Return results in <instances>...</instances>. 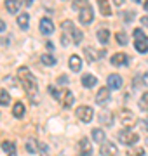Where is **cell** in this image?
Returning a JSON list of instances; mask_svg holds the SVG:
<instances>
[{
	"instance_id": "7a4b0ae2",
	"label": "cell",
	"mask_w": 148,
	"mask_h": 156,
	"mask_svg": "<svg viewBox=\"0 0 148 156\" xmlns=\"http://www.w3.org/2000/svg\"><path fill=\"white\" fill-rule=\"evenodd\" d=\"M117 137H119V140L125 146H134V144H138V140H139V135H138L131 127H125L124 130H120L119 134H117Z\"/></svg>"
},
{
	"instance_id": "5bb4252c",
	"label": "cell",
	"mask_w": 148,
	"mask_h": 156,
	"mask_svg": "<svg viewBox=\"0 0 148 156\" xmlns=\"http://www.w3.org/2000/svg\"><path fill=\"white\" fill-rule=\"evenodd\" d=\"M98 120H99V123H101L103 127H112L113 125V115L110 111H101Z\"/></svg>"
},
{
	"instance_id": "7bdbcfd3",
	"label": "cell",
	"mask_w": 148,
	"mask_h": 156,
	"mask_svg": "<svg viewBox=\"0 0 148 156\" xmlns=\"http://www.w3.org/2000/svg\"><path fill=\"white\" fill-rule=\"evenodd\" d=\"M143 7H145V11L148 12V0H146V2H145V5H143Z\"/></svg>"
},
{
	"instance_id": "52a82bcc",
	"label": "cell",
	"mask_w": 148,
	"mask_h": 156,
	"mask_svg": "<svg viewBox=\"0 0 148 156\" xmlns=\"http://www.w3.org/2000/svg\"><path fill=\"white\" fill-rule=\"evenodd\" d=\"M120 122H122L124 127H132L138 120H136V116H134V113L132 111H129V109H122V111H120Z\"/></svg>"
},
{
	"instance_id": "60d3db41",
	"label": "cell",
	"mask_w": 148,
	"mask_h": 156,
	"mask_svg": "<svg viewBox=\"0 0 148 156\" xmlns=\"http://www.w3.org/2000/svg\"><path fill=\"white\" fill-rule=\"evenodd\" d=\"M4 30H6V23L0 19V31H4Z\"/></svg>"
},
{
	"instance_id": "e575fe53",
	"label": "cell",
	"mask_w": 148,
	"mask_h": 156,
	"mask_svg": "<svg viewBox=\"0 0 148 156\" xmlns=\"http://www.w3.org/2000/svg\"><path fill=\"white\" fill-rule=\"evenodd\" d=\"M132 16H134V14H132V12H125V14H124V17H125L124 21H127V23H129V21H132V19H131Z\"/></svg>"
},
{
	"instance_id": "6da1fadb",
	"label": "cell",
	"mask_w": 148,
	"mask_h": 156,
	"mask_svg": "<svg viewBox=\"0 0 148 156\" xmlns=\"http://www.w3.org/2000/svg\"><path fill=\"white\" fill-rule=\"evenodd\" d=\"M17 76L21 80V83H23L28 99L31 101L33 104H37V102H39V82H37L35 75H31V71H30L26 66H21L17 69Z\"/></svg>"
},
{
	"instance_id": "2e32d148",
	"label": "cell",
	"mask_w": 148,
	"mask_h": 156,
	"mask_svg": "<svg viewBox=\"0 0 148 156\" xmlns=\"http://www.w3.org/2000/svg\"><path fill=\"white\" fill-rule=\"evenodd\" d=\"M24 149L28 151L30 154H35V153H39V151H40V142L30 137V139L26 140V144H24Z\"/></svg>"
},
{
	"instance_id": "f546056e",
	"label": "cell",
	"mask_w": 148,
	"mask_h": 156,
	"mask_svg": "<svg viewBox=\"0 0 148 156\" xmlns=\"http://www.w3.org/2000/svg\"><path fill=\"white\" fill-rule=\"evenodd\" d=\"M86 56H87V61L94 62V61L98 59V57L101 56V54H96V52H92V49H91V47H86Z\"/></svg>"
},
{
	"instance_id": "f6af8a7d",
	"label": "cell",
	"mask_w": 148,
	"mask_h": 156,
	"mask_svg": "<svg viewBox=\"0 0 148 156\" xmlns=\"http://www.w3.org/2000/svg\"><path fill=\"white\" fill-rule=\"evenodd\" d=\"M9 156H16V153H9Z\"/></svg>"
},
{
	"instance_id": "44dd1931",
	"label": "cell",
	"mask_w": 148,
	"mask_h": 156,
	"mask_svg": "<svg viewBox=\"0 0 148 156\" xmlns=\"http://www.w3.org/2000/svg\"><path fill=\"white\" fill-rule=\"evenodd\" d=\"M98 5H99V11H101L103 16H112V9L108 5V0H98Z\"/></svg>"
},
{
	"instance_id": "9c48e42d",
	"label": "cell",
	"mask_w": 148,
	"mask_h": 156,
	"mask_svg": "<svg viewBox=\"0 0 148 156\" xmlns=\"http://www.w3.org/2000/svg\"><path fill=\"white\" fill-rule=\"evenodd\" d=\"M110 62L113 66H127L129 64V56L125 52H117V54H113L110 57Z\"/></svg>"
},
{
	"instance_id": "e0dca14e",
	"label": "cell",
	"mask_w": 148,
	"mask_h": 156,
	"mask_svg": "<svg viewBox=\"0 0 148 156\" xmlns=\"http://www.w3.org/2000/svg\"><path fill=\"white\" fill-rule=\"evenodd\" d=\"M98 83V78L91 73H87V75H82V85L86 87V89H92L94 85Z\"/></svg>"
},
{
	"instance_id": "d6a6232c",
	"label": "cell",
	"mask_w": 148,
	"mask_h": 156,
	"mask_svg": "<svg viewBox=\"0 0 148 156\" xmlns=\"http://www.w3.org/2000/svg\"><path fill=\"white\" fill-rule=\"evenodd\" d=\"M84 5H87L86 0H73V9H77V11H79V9H82Z\"/></svg>"
},
{
	"instance_id": "ffe728a7",
	"label": "cell",
	"mask_w": 148,
	"mask_h": 156,
	"mask_svg": "<svg viewBox=\"0 0 148 156\" xmlns=\"http://www.w3.org/2000/svg\"><path fill=\"white\" fill-rule=\"evenodd\" d=\"M26 109H24V104L23 102H14V106H12V115L16 118H23Z\"/></svg>"
},
{
	"instance_id": "3957f363",
	"label": "cell",
	"mask_w": 148,
	"mask_h": 156,
	"mask_svg": "<svg viewBox=\"0 0 148 156\" xmlns=\"http://www.w3.org/2000/svg\"><path fill=\"white\" fill-rule=\"evenodd\" d=\"M132 37H134V49H136L138 52H141V54L148 52V37L143 33V30L136 28L132 31Z\"/></svg>"
},
{
	"instance_id": "d590c367",
	"label": "cell",
	"mask_w": 148,
	"mask_h": 156,
	"mask_svg": "<svg viewBox=\"0 0 148 156\" xmlns=\"http://www.w3.org/2000/svg\"><path fill=\"white\" fill-rule=\"evenodd\" d=\"M143 83H145V87H148V71L143 75Z\"/></svg>"
},
{
	"instance_id": "ee69618b",
	"label": "cell",
	"mask_w": 148,
	"mask_h": 156,
	"mask_svg": "<svg viewBox=\"0 0 148 156\" xmlns=\"http://www.w3.org/2000/svg\"><path fill=\"white\" fill-rule=\"evenodd\" d=\"M132 2H136V4H141V2H145V0H132Z\"/></svg>"
},
{
	"instance_id": "836d02e7",
	"label": "cell",
	"mask_w": 148,
	"mask_h": 156,
	"mask_svg": "<svg viewBox=\"0 0 148 156\" xmlns=\"http://www.w3.org/2000/svg\"><path fill=\"white\" fill-rule=\"evenodd\" d=\"M139 123V127H141L143 132H148V122H138Z\"/></svg>"
},
{
	"instance_id": "f1b7e54d",
	"label": "cell",
	"mask_w": 148,
	"mask_h": 156,
	"mask_svg": "<svg viewBox=\"0 0 148 156\" xmlns=\"http://www.w3.org/2000/svg\"><path fill=\"white\" fill-rule=\"evenodd\" d=\"M115 38H117V42H119L120 45H125L127 42H129V37H127L125 31H119V33L115 35Z\"/></svg>"
},
{
	"instance_id": "1f68e13d",
	"label": "cell",
	"mask_w": 148,
	"mask_h": 156,
	"mask_svg": "<svg viewBox=\"0 0 148 156\" xmlns=\"http://www.w3.org/2000/svg\"><path fill=\"white\" fill-rule=\"evenodd\" d=\"M49 94H51L54 99H57V101L61 99V92H59L57 87H54V85H49Z\"/></svg>"
},
{
	"instance_id": "d6986e66",
	"label": "cell",
	"mask_w": 148,
	"mask_h": 156,
	"mask_svg": "<svg viewBox=\"0 0 148 156\" xmlns=\"http://www.w3.org/2000/svg\"><path fill=\"white\" fill-rule=\"evenodd\" d=\"M92 139H94V142H98V144H101V142H105L106 140V135H105V130H101V128H92Z\"/></svg>"
},
{
	"instance_id": "ab89813d",
	"label": "cell",
	"mask_w": 148,
	"mask_h": 156,
	"mask_svg": "<svg viewBox=\"0 0 148 156\" xmlns=\"http://www.w3.org/2000/svg\"><path fill=\"white\" fill-rule=\"evenodd\" d=\"M23 2H24V7H30L33 4V0H23Z\"/></svg>"
},
{
	"instance_id": "7c38bea8",
	"label": "cell",
	"mask_w": 148,
	"mask_h": 156,
	"mask_svg": "<svg viewBox=\"0 0 148 156\" xmlns=\"http://www.w3.org/2000/svg\"><path fill=\"white\" fill-rule=\"evenodd\" d=\"M106 85H108V87H110L112 90H119V89H122V76H120V75H115V73L108 75Z\"/></svg>"
},
{
	"instance_id": "603a6c76",
	"label": "cell",
	"mask_w": 148,
	"mask_h": 156,
	"mask_svg": "<svg viewBox=\"0 0 148 156\" xmlns=\"http://www.w3.org/2000/svg\"><path fill=\"white\" fill-rule=\"evenodd\" d=\"M28 23H30V16L24 12L21 16H17V26L21 30H28Z\"/></svg>"
},
{
	"instance_id": "484cf974",
	"label": "cell",
	"mask_w": 148,
	"mask_h": 156,
	"mask_svg": "<svg viewBox=\"0 0 148 156\" xmlns=\"http://www.w3.org/2000/svg\"><path fill=\"white\" fill-rule=\"evenodd\" d=\"M40 61H42L44 66H54V64H56V59H54V56H51V54H42V56H40Z\"/></svg>"
},
{
	"instance_id": "30bf717a",
	"label": "cell",
	"mask_w": 148,
	"mask_h": 156,
	"mask_svg": "<svg viewBox=\"0 0 148 156\" xmlns=\"http://www.w3.org/2000/svg\"><path fill=\"white\" fill-rule=\"evenodd\" d=\"M39 28H40V33L52 35L54 33V23H52V19H49V17H42V19H40Z\"/></svg>"
},
{
	"instance_id": "ba28073f",
	"label": "cell",
	"mask_w": 148,
	"mask_h": 156,
	"mask_svg": "<svg viewBox=\"0 0 148 156\" xmlns=\"http://www.w3.org/2000/svg\"><path fill=\"white\" fill-rule=\"evenodd\" d=\"M79 154L80 156H91L92 154V144L87 137H82L79 140Z\"/></svg>"
},
{
	"instance_id": "8fae6325",
	"label": "cell",
	"mask_w": 148,
	"mask_h": 156,
	"mask_svg": "<svg viewBox=\"0 0 148 156\" xmlns=\"http://www.w3.org/2000/svg\"><path fill=\"white\" fill-rule=\"evenodd\" d=\"M110 87L106 85V87H101V89L98 90L96 94V104H99V106H103V104H106L110 101Z\"/></svg>"
},
{
	"instance_id": "4dcf8cb0",
	"label": "cell",
	"mask_w": 148,
	"mask_h": 156,
	"mask_svg": "<svg viewBox=\"0 0 148 156\" xmlns=\"http://www.w3.org/2000/svg\"><path fill=\"white\" fill-rule=\"evenodd\" d=\"M139 109L143 111H148V92L141 95V99H139Z\"/></svg>"
},
{
	"instance_id": "f35d334b",
	"label": "cell",
	"mask_w": 148,
	"mask_h": 156,
	"mask_svg": "<svg viewBox=\"0 0 148 156\" xmlns=\"http://www.w3.org/2000/svg\"><path fill=\"white\" fill-rule=\"evenodd\" d=\"M113 4H115V5H120V7H122V5H124V0H113Z\"/></svg>"
},
{
	"instance_id": "8d00e7d4",
	"label": "cell",
	"mask_w": 148,
	"mask_h": 156,
	"mask_svg": "<svg viewBox=\"0 0 148 156\" xmlns=\"http://www.w3.org/2000/svg\"><path fill=\"white\" fill-rule=\"evenodd\" d=\"M141 24H143V26H148V16H143L141 17Z\"/></svg>"
},
{
	"instance_id": "7402d4cb",
	"label": "cell",
	"mask_w": 148,
	"mask_h": 156,
	"mask_svg": "<svg viewBox=\"0 0 148 156\" xmlns=\"http://www.w3.org/2000/svg\"><path fill=\"white\" fill-rule=\"evenodd\" d=\"M98 40H99V42H101L103 45H106L110 42V31L108 30H105V28H101L99 30V31H98Z\"/></svg>"
},
{
	"instance_id": "5b68a950",
	"label": "cell",
	"mask_w": 148,
	"mask_h": 156,
	"mask_svg": "<svg viewBox=\"0 0 148 156\" xmlns=\"http://www.w3.org/2000/svg\"><path fill=\"white\" fill-rule=\"evenodd\" d=\"M79 19H80V23L82 24H91L92 23V19H94V12H92V7L91 5H84L82 9H80V12H79Z\"/></svg>"
},
{
	"instance_id": "4316f807",
	"label": "cell",
	"mask_w": 148,
	"mask_h": 156,
	"mask_svg": "<svg viewBox=\"0 0 148 156\" xmlns=\"http://www.w3.org/2000/svg\"><path fill=\"white\" fill-rule=\"evenodd\" d=\"M82 38H84V35H82V31H79L77 28H73V30H72V44L80 45Z\"/></svg>"
},
{
	"instance_id": "4fadbf2b",
	"label": "cell",
	"mask_w": 148,
	"mask_h": 156,
	"mask_svg": "<svg viewBox=\"0 0 148 156\" xmlns=\"http://www.w3.org/2000/svg\"><path fill=\"white\" fill-rule=\"evenodd\" d=\"M61 104H63V108H66V109H68V108H72L73 106V102H75V97H73V94H72V92H70L68 89H65L61 92Z\"/></svg>"
},
{
	"instance_id": "b9f144b4",
	"label": "cell",
	"mask_w": 148,
	"mask_h": 156,
	"mask_svg": "<svg viewBox=\"0 0 148 156\" xmlns=\"http://www.w3.org/2000/svg\"><path fill=\"white\" fill-rule=\"evenodd\" d=\"M46 47H47V49H49V50H52V49H54V45H52L51 42H47V44H46Z\"/></svg>"
},
{
	"instance_id": "277c9868",
	"label": "cell",
	"mask_w": 148,
	"mask_h": 156,
	"mask_svg": "<svg viewBox=\"0 0 148 156\" xmlns=\"http://www.w3.org/2000/svg\"><path fill=\"white\" fill-rule=\"evenodd\" d=\"M75 116L79 118L80 122L89 123V122H92V118H94V111H92V108H89V106H80V108L75 109Z\"/></svg>"
},
{
	"instance_id": "d4e9b609",
	"label": "cell",
	"mask_w": 148,
	"mask_h": 156,
	"mask_svg": "<svg viewBox=\"0 0 148 156\" xmlns=\"http://www.w3.org/2000/svg\"><path fill=\"white\" fill-rule=\"evenodd\" d=\"M145 154V151H143V147L141 146H131V147H129V151H127V153H125V156H143Z\"/></svg>"
},
{
	"instance_id": "8992f818",
	"label": "cell",
	"mask_w": 148,
	"mask_h": 156,
	"mask_svg": "<svg viewBox=\"0 0 148 156\" xmlns=\"http://www.w3.org/2000/svg\"><path fill=\"white\" fill-rule=\"evenodd\" d=\"M117 153H119L117 144L110 142V140L101 142V147H99V154H101V156H117Z\"/></svg>"
},
{
	"instance_id": "cb8c5ba5",
	"label": "cell",
	"mask_w": 148,
	"mask_h": 156,
	"mask_svg": "<svg viewBox=\"0 0 148 156\" xmlns=\"http://www.w3.org/2000/svg\"><path fill=\"white\" fill-rule=\"evenodd\" d=\"M11 104V95L6 89H0V106H9Z\"/></svg>"
},
{
	"instance_id": "ac0fdd59",
	"label": "cell",
	"mask_w": 148,
	"mask_h": 156,
	"mask_svg": "<svg viewBox=\"0 0 148 156\" xmlns=\"http://www.w3.org/2000/svg\"><path fill=\"white\" fill-rule=\"evenodd\" d=\"M68 64H70V69L72 71H80L82 69V59H80L79 56H70V61H68Z\"/></svg>"
},
{
	"instance_id": "83f0119b",
	"label": "cell",
	"mask_w": 148,
	"mask_h": 156,
	"mask_svg": "<svg viewBox=\"0 0 148 156\" xmlns=\"http://www.w3.org/2000/svg\"><path fill=\"white\" fill-rule=\"evenodd\" d=\"M2 149L7 151V153H16V144L11 142V140H4L2 142Z\"/></svg>"
},
{
	"instance_id": "74e56055",
	"label": "cell",
	"mask_w": 148,
	"mask_h": 156,
	"mask_svg": "<svg viewBox=\"0 0 148 156\" xmlns=\"http://www.w3.org/2000/svg\"><path fill=\"white\" fill-rule=\"evenodd\" d=\"M57 82H59V83H68V78H66V76H59Z\"/></svg>"
},
{
	"instance_id": "9a60e30c",
	"label": "cell",
	"mask_w": 148,
	"mask_h": 156,
	"mask_svg": "<svg viewBox=\"0 0 148 156\" xmlns=\"http://www.w3.org/2000/svg\"><path fill=\"white\" fill-rule=\"evenodd\" d=\"M23 5V0H6V7H7V12L11 14H16Z\"/></svg>"
},
{
	"instance_id": "bcb514c9",
	"label": "cell",
	"mask_w": 148,
	"mask_h": 156,
	"mask_svg": "<svg viewBox=\"0 0 148 156\" xmlns=\"http://www.w3.org/2000/svg\"><path fill=\"white\" fill-rule=\"evenodd\" d=\"M146 144H148V137H146Z\"/></svg>"
}]
</instances>
